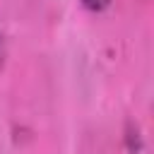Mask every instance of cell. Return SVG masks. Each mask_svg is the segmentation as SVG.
Instances as JSON below:
<instances>
[{"mask_svg":"<svg viewBox=\"0 0 154 154\" xmlns=\"http://www.w3.org/2000/svg\"><path fill=\"white\" fill-rule=\"evenodd\" d=\"M82 5L87 10H91V12H101V10H106L111 5V0H82Z\"/></svg>","mask_w":154,"mask_h":154,"instance_id":"6da1fadb","label":"cell"},{"mask_svg":"<svg viewBox=\"0 0 154 154\" xmlns=\"http://www.w3.org/2000/svg\"><path fill=\"white\" fill-rule=\"evenodd\" d=\"M5 58H7V46H5V36L0 34V70L5 65Z\"/></svg>","mask_w":154,"mask_h":154,"instance_id":"7a4b0ae2","label":"cell"}]
</instances>
